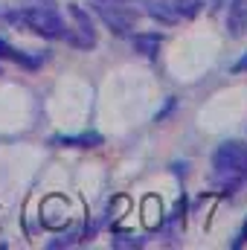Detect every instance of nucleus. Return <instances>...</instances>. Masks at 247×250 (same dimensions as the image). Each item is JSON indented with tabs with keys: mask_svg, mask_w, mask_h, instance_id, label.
<instances>
[{
	"mask_svg": "<svg viewBox=\"0 0 247 250\" xmlns=\"http://www.w3.org/2000/svg\"><path fill=\"white\" fill-rule=\"evenodd\" d=\"M0 18L6 23H12L15 29H26L32 35L50 38V41H67L70 47L84 50L82 38L73 32V26H67V21H64L53 6H15V9L3 12Z\"/></svg>",
	"mask_w": 247,
	"mask_h": 250,
	"instance_id": "1",
	"label": "nucleus"
},
{
	"mask_svg": "<svg viewBox=\"0 0 247 250\" xmlns=\"http://www.w3.org/2000/svg\"><path fill=\"white\" fill-rule=\"evenodd\" d=\"M247 184V143L227 140L212 151V189L218 195H236Z\"/></svg>",
	"mask_w": 247,
	"mask_h": 250,
	"instance_id": "2",
	"label": "nucleus"
},
{
	"mask_svg": "<svg viewBox=\"0 0 247 250\" xmlns=\"http://www.w3.org/2000/svg\"><path fill=\"white\" fill-rule=\"evenodd\" d=\"M90 9L99 15V21L114 32V35H131L134 23H137V6L123 3V0H90Z\"/></svg>",
	"mask_w": 247,
	"mask_h": 250,
	"instance_id": "3",
	"label": "nucleus"
},
{
	"mask_svg": "<svg viewBox=\"0 0 247 250\" xmlns=\"http://www.w3.org/2000/svg\"><path fill=\"white\" fill-rule=\"evenodd\" d=\"M41 224L47 230H62V227L70 224V204L62 195H53L41 204Z\"/></svg>",
	"mask_w": 247,
	"mask_h": 250,
	"instance_id": "4",
	"label": "nucleus"
},
{
	"mask_svg": "<svg viewBox=\"0 0 247 250\" xmlns=\"http://www.w3.org/2000/svg\"><path fill=\"white\" fill-rule=\"evenodd\" d=\"M67 15L76 21V26H73V32L82 38V44H84V50H90V47H96V26H93V18H90V12L87 9H82L79 3H70L67 6Z\"/></svg>",
	"mask_w": 247,
	"mask_h": 250,
	"instance_id": "5",
	"label": "nucleus"
},
{
	"mask_svg": "<svg viewBox=\"0 0 247 250\" xmlns=\"http://www.w3.org/2000/svg\"><path fill=\"white\" fill-rule=\"evenodd\" d=\"M0 59H6V62L18 64V67H23V70H38L47 56H41V53H26V50H18V47H12L6 38H0Z\"/></svg>",
	"mask_w": 247,
	"mask_h": 250,
	"instance_id": "6",
	"label": "nucleus"
},
{
	"mask_svg": "<svg viewBox=\"0 0 247 250\" xmlns=\"http://www.w3.org/2000/svg\"><path fill=\"white\" fill-rule=\"evenodd\" d=\"M105 143V137L99 131H82V134H56L53 146L62 148H99Z\"/></svg>",
	"mask_w": 247,
	"mask_h": 250,
	"instance_id": "7",
	"label": "nucleus"
},
{
	"mask_svg": "<svg viewBox=\"0 0 247 250\" xmlns=\"http://www.w3.org/2000/svg\"><path fill=\"white\" fill-rule=\"evenodd\" d=\"M131 47L145 59H157V53L163 47V35L160 32H137V35H131Z\"/></svg>",
	"mask_w": 247,
	"mask_h": 250,
	"instance_id": "8",
	"label": "nucleus"
},
{
	"mask_svg": "<svg viewBox=\"0 0 247 250\" xmlns=\"http://www.w3.org/2000/svg\"><path fill=\"white\" fill-rule=\"evenodd\" d=\"M227 29H230V35H233V38L247 35V0H233V3H230Z\"/></svg>",
	"mask_w": 247,
	"mask_h": 250,
	"instance_id": "9",
	"label": "nucleus"
},
{
	"mask_svg": "<svg viewBox=\"0 0 247 250\" xmlns=\"http://www.w3.org/2000/svg\"><path fill=\"white\" fill-rule=\"evenodd\" d=\"M148 18H154L157 23H163V26H172V23H178L181 18H178V12H175V6H172V0H154V3H148Z\"/></svg>",
	"mask_w": 247,
	"mask_h": 250,
	"instance_id": "10",
	"label": "nucleus"
},
{
	"mask_svg": "<svg viewBox=\"0 0 247 250\" xmlns=\"http://www.w3.org/2000/svg\"><path fill=\"white\" fill-rule=\"evenodd\" d=\"M172 6H175L181 21H189V18H195L204 9V0H172Z\"/></svg>",
	"mask_w": 247,
	"mask_h": 250,
	"instance_id": "11",
	"label": "nucleus"
},
{
	"mask_svg": "<svg viewBox=\"0 0 247 250\" xmlns=\"http://www.w3.org/2000/svg\"><path fill=\"white\" fill-rule=\"evenodd\" d=\"M111 245L114 248H143V239L140 236H131V233H114L111 236Z\"/></svg>",
	"mask_w": 247,
	"mask_h": 250,
	"instance_id": "12",
	"label": "nucleus"
},
{
	"mask_svg": "<svg viewBox=\"0 0 247 250\" xmlns=\"http://www.w3.org/2000/svg\"><path fill=\"white\" fill-rule=\"evenodd\" d=\"M76 239H82V233H79V230H73L70 236H59V239H53V242H50V248H64V245H73Z\"/></svg>",
	"mask_w": 247,
	"mask_h": 250,
	"instance_id": "13",
	"label": "nucleus"
},
{
	"mask_svg": "<svg viewBox=\"0 0 247 250\" xmlns=\"http://www.w3.org/2000/svg\"><path fill=\"white\" fill-rule=\"evenodd\" d=\"M175 105H178V99H172V96H169V99H166V108H163V111H157V117H154V120H157V123H163V120L175 111Z\"/></svg>",
	"mask_w": 247,
	"mask_h": 250,
	"instance_id": "14",
	"label": "nucleus"
},
{
	"mask_svg": "<svg viewBox=\"0 0 247 250\" xmlns=\"http://www.w3.org/2000/svg\"><path fill=\"white\" fill-rule=\"evenodd\" d=\"M245 242H247V221H245V227L236 233V239H233V248L239 250V248H245Z\"/></svg>",
	"mask_w": 247,
	"mask_h": 250,
	"instance_id": "15",
	"label": "nucleus"
},
{
	"mask_svg": "<svg viewBox=\"0 0 247 250\" xmlns=\"http://www.w3.org/2000/svg\"><path fill=\"white\" fill-rule=\"evenodd\" d=\"M230 73H247V53L236 64H233V67H230Z\"/></svg>",
	"mask_w": 247,
	"mask_h": 250,
	"instance_id": "16",
	"label": "nucleus"
},
{
	"mask_svg": "<svg viewBox=\"0 0 247 250\" xmlns=\"http://www.w3.org/2000/svg\"><path fill=\"white\" fill-rule=\"evenodd\" d=\"M224 3H227V0H209V9H212V12H215V9H221V6H224Z\"/></svg>",
	"mask_w": 247,
	"mask_h": 250,
	"instance_id": "17",
	"label": "nucleus"
},
{
	"mask_svg": "<svg viewBox=\"0 0 247 250\" xmlns=\"http://www.w3.org/2000/svg\"><path fill=\"white\" fill-rule=\"evenodd\" d=\"M123 3H131V6H137V3H143V0H123Z\"/></svg>",
	"mask_w": 247,
	"mask_h": 250,
	"instance_id": "18",
	"label": "nucleus"
},
{
	"mask_svg": "<svg viewBox=\"0 0 247 250\" xmlns=\"http://www.w3.org/2000/svg\"><path fill=\"white\" fill-rule=\"evenodd\" d=\"M0 76H3V70H0Z\"/></svg>",
	"mask_w": 247,
	"mask_h": 250,
	"instance_id": "19",
	"label": "nucleus"
}]
</instances>
